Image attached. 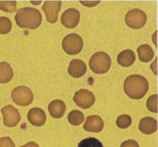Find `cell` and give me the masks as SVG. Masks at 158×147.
Returning a JSON list of instances; mask_svg holds the SVG:
<instances>
[{
  "instance_id": "cell-5",
  "label": "cell",
  "mask_w": 158,
  "mask_h": 147,
  "mask_svg": "<svg viewBox=\"0 0 158 147\" xmlns=\"http://www.w3.org/2000/svg\"><path fill=\"white\" fill-rule=\"evenodd\" d=\"M125 20L128 27L135 30H138L145 25L147 16L143 11L139 9H134L127 12Z\"/></svg>"
},
{
  "instance_id": "cell-16",
  "label": "cell",
  "mask_w": 158,
  "mask_h": 147,
  "mask_svg": "<svg viewBox=\"0 0 158 147\" xmlns=\"http://www.w3.org/2000/svg\"><path fill=\"white\" fill-rule=\"evenodd\" d=\"M135 53L131 49H126L122 51L117 57L118 64L124 67L131 66L135 61Z\"/></svg>"
},
{
  "instance_id": "cell-14",
  "label": "cell",
  "mask_w": 158,
  "mask_h": 147,
  "mask_svg": "<svg viewBox=\"0 0 158 147\" xmlns=\"http://www.w3.org/2000/svg\"><path fill=\"white\" fill-rule=\"evenodd\" d=\"M139 129L145 134H151L156 131L157 129V122L153 118L146 117L140 120Z\"/></svg>"
},
{
  "instance_id": "cell-12",
  "label": "cell",
  "mask_w": 158,
  "mask_h": 147,
  "mask_svg": "<svg viewBox=\"0 0 158 147\" xmlns=\"http://www.w3.org/2000/svg\"><path fill=\"white\" fill-rule=\"evenodd\" d=\"M87 66L85 62L80 59H73L69 63L68 72L74 78H79L85 74Z\"/></svg>"
},
{
  "instance_id": "cell-8",
  "label": "cell",
  "mask_w": 158,
  "mask_h": 147,
  "mask_svg": "<svg viewBox=\"0 0 158 147\" xmlns=\"http://www.w3.org/2000/svg\"><path fill=\"white\" fill-rule=\"evenodd\" d=\"M62 6L61 1H46L42 6V10L46 14V20L54 24L57 22L58 14Z\"/></svg>"
},
{
  "instance_id": "cell-11",
  "label": "cell",
  "mask_w": 158,
  "mask_h": 147,
  "mask_svg": "<svg viewBox=\"0 0 158 147\" xmlns=\"http://www.w3.org/2000/svg\"><path fill=\"white\" fill-rule=\"evenodd\" d=\"M104 125L103 120L99 116H90L86 117L83 129L86 131L98 133L102 130Z\"/></svg>"
},
{
  "instance_id": "cell-27",
  "label": "cell",
  "mask_w": 158,
  "mask_h": 147,
  "mask_svg": "<svg viewBox=\"0 0 158 147\" xmlns=\"http://www.w3.org/2000/svg\"><path fill=\"white\" fill-rule=\"evenodd\" d=\"M81 3L85 6L90 7L95 6L98 4L101 1H79Z\"/></svg>"
},
{
  "instance_id": "cell-17",
  "label": "cell",
  "mask_w": 158,
  "mask_h": 147,
  "mask_svg": "<svg viewBox=\"0 0 158 147\" xmlns=\"http://www.w3.org/2000/svg\"><path fill=\"white\" fill-rule=\"evenodd\" d=\"M139 60L143 62H149L154 57V52L150 45L143 44L140 45L137 49Z\"/></svg>"
},
{
  "instance_id": "cell-23",
  "label": "cell",
  "mask_w": 158,
  "mask_h": 147,
  "mask_svg": "<svg viewBox=\"0 0 158 147\" xmlns=\"http://www.w3.org/2000/svg\"><path fill=\"white\" fill-rule=\"evenodd\" d=\"M117 126L120 129H126L131 124V118L128 115L119 116L117 119Z\"/></svg>"
},
{
  "instance_id": "cell-25",
  "label": "cell",
  "mask_w": 158,
  "mask_h": 147,
  "mask_svg": "<svg viewBox=\"0 0 158 147\" xmlns=\"http://www.w3.org/2000/svg\"><path fill=\"white\" fill-rule=\"evenodd\" d=\"M0 147H15V144L9 137L0 138Z\"/></svg>"
},
{
  "instance_id": "cell-7",
  "label": "cell",
  "mask_w": 158,
  "mask_h": 147,
  "mask_svg": "<svg viewBox=\"0 0 158 147\" xmlns=\"http://www.w3.org/2000/svg\"><path fill=\"white\" fill-rule=\"evenodd\" d=\"M73 100L77 106L83 109H87L94 104L95 97L92 92L81 89L75 92Z\"/></svg>"
},
{
  "instance_id": "cell-3",
  "label": "cell",
  "mask_w": 158,
  "mask_h": 147,
  "mask_svg": "<svg viewBox=\"0 0 158 147\" xmlns=\"http://www.w3.org/2000/svg\"><path fill=\"white\" fill-rule=\"evenodd\" d=\"M111 60L109 55L104 52H98L92 55L89 60V68L96 74L106 73L110 68Z\"/></svg>"
},
{
  "instance_id": "cell-13",
  "label": "cell",
  "mask_w": 158,
  "mask_h": 147,
  "mask_svg": "<svg viewBox=\"0 0 158 147\" xmlns=\"http://www.w3.org/2000/svg\"><path fill=\"white\" fill-rule=\"evenodd\" d=\"M27 118L31 124L35 126H42L46 120L45 112L39 108H34L30 110L28 112Z\"/></svg>"
},
{
  "instance_id": "cell-19",
  "label": "cell",
  "mask_w": 158,
  "mask_h": 147,
  "mask_svg": "<svg viewBox=\"0 0 158 147\" xmlns=\"http://www.w3.org/2000/svg\"><path fill=\"white\" fill-rule=\"evenodd\" d=\"M84 114L77 110H74L70 112L68 116V120L69 123L74 126L81 125L84 121Z\"/></svg>"
},
{
  "instance_id": "cell-15",
  "label": "cell",
  "mask_w": 158,
  "mask_h": 147,
  "mask_svg": "<svg viewBox=\"0 0 158 147\" xmlns=\"http://www.w3.org/2000/svg\"><path fill=\"white\" fill-rule=\"evenodd\" d=\"M66 110L65 103L60 100H53L49 104L48 110L54 118H60L64 115Z\"/></svg>"
},
{
  "instance_id": "cell-20",
  "label": "cell",
  "mask_w": 158,
  "mask_h": 147,
  "mask_svg": "<svg viewBox=\"0 0 158 147\" xmlns=\"http://www.w3.org/2000/svg\"><path fill=\"white\" fill-rule=\"evenodd\" d=\"M77 147H103L102 143L95 138L89 137L82 140Z\"/></svg>"
},
{
  "instance_id": "cell-18",
  "label": "cell",
  "mask_w": 158,
  "mask_h": 147,
  "mask_svg": "<svg viewBox=\"0 0 158 147\" xmlns=\"http://www.w3.org/2000/svg\"><path fill=\"white\" fill-rule=\"evenodd\" d=\"M14 76V72L7 62H0V83L5 84L10 82Z\"/></svg>"
},
{
  "instance_id": "cell-2",
  "label": "cell",
  "mask_w": 158,
  "mask_h": 147,
  "mask_svg": "<svg viewBox=\"0 0 158 147\" xmlns=\"http://www.w3.org/2000/svg\"><path fill=\"white\" fill-rule=\"evenodd\" d=\"M15 20L20 28L35 30L40 27L43 17L37 9L25 7L21 8L18 11L15 16Z\"/></svg>"
},
{
  "instance_id": "cell-26",
  "label": "cell",
  "mask_w": 158,
  "mask_h": 147,
  "mask_svg": "<svg viewBox=\"0 0 158 147\" xmlns=\"http://www.w3.org/2000/svg\"><path fill=\"white\" fill-rule=\"evenodd\" d=\"M120 147H140L139 144L134 140H129L123 142Z\"/></svg>"
},
{
  "instance_id": "cell-4",
  "label": "cell",
  "mask_w": 158,
  "mask_h": 147,
  "mask_svg": "<svg viewBox=\"0 0 158 147\" xmlns=\"http://www.w3.org/2000/svg\"><path fill=\"white\" fill-rule=\"evenodd\" d=\"M83 47V40L81 36L77 34H68L62 40V49L69 55L78 54L81 52Z\"/></svg>"
},
{
  "instance_id": "cell-6",
  "label": "cell",
  "mask_w": 158,
  "mask_h": 147,
  "mask_svg": "<svg viewBox=\"0 0 158 147\" xmlns=\"http://www.w3.org/2000/svg\"><path fill=\"white\" fill-rule=\"evenodd\" d=\"M11 97L16 104L26 106L32 103L34 95L30 88L25 85H22L15 88L12 91Z\"/></svg>"
},
{
  "instance_id": "cell-10",
  "label": "cell",
  "mask_w": 158,
  "mask_h": 147,
  "mask_svg": "<svg viewBox=\"0 0 158 147\" xmlns=\"http://www.w3.org/2000/svg\"><path fill=\"white\" fill-rule=\"evenodd\" d=\"M80 19L79 11L69 8L63 12L61 17V23L66 28L73 29L77 26Z\"/></svg>"
},
{
  "instance_id": "cell-1",
  "label": "cell",
  "mask_w": 158,
  "mask_h": 147,
  "mask_svg": "<svg viewBox=\"0 0 158 147\" xmlns=\"http://www.w3.org/2000/svg\"><path fill=\"white\" fill-rule=\"evenodd\" d=\"M123 88L124 92L130 98L140 99L148 92L149 83L142 76L133 74L127 77L124 83Z\"/></svg>"
},
{
  "instance_id": "cell-28",
  "label": "cell",
  "mask_w": 158,
  "mask_h": 147,
  "mask_svg": "<svg viewBox=\"0 0 158 147\" xmlns=\"http://www.w3.org/2000/svg\"><path fill=\"white\" fill-rule=\"evenodd\" d=\"M21 147H39V145L34 142H30Z\"/></svg>"
},
{
  "instance_id": "cell-24",
  "label": "cell",
  "mask_w": 158,
  "mask_h": 147,
  "mask_svg": "<svg viewBox=\"0 0 158 147\" xmlns=\"http://www.w3.org/2000/svg\"><path fill=\"white\" fill-rule=\"evenodd\" d=\"M158 96L157 94L151 96L147 101V107L149 110L157 113L158 112Z\"/></svg>"
},
{
  "instance_id": "cell-22",
  "label": "cell",
  "mask_w": 158,
  "mask_h": 147,
  "mask_svg": "<svg viewBox=\"0 0 158 147\" xmlns=\"http://www.w3.org/2000/svg\"><path fill=\"white\" fill-rule=\"evenodd\" d=\"M0 10L6 13H14L17 10V2L16 1H0Z\"/></svg>"
},
{
  "instance_id": "cell-21",
  "label": "cell",
  "mask_w": 158,
  "mask_h": 147,
  "mask_svg": "<svg viewBox=\"0 0 158 147\" xmlns=\"http://www.w3.org/2000/svg\"><path fill=\"white\" fill-rule=\"evenodd\" d=\"M11 22L7 17H0V34H6L10 33L11 30Z\"/></svg>"
},
{
  "instance_id": "cell-9",
  "label": "cell",
  "mask_w": 158,
  "mask_h": 147,
  "mask_svg": "<svg viewBox=\"0 0 158 147\" xmlns=\"http://www.w3.org/2000/svg\"><path fill=\"white\" fill-rule=\"evenodd\" d=\"M3 116L4 124L9 127L16 126L19 122L21 116L19 111L13 105L6 106L1 110Z\"/></svg>"
}]
</instances>
